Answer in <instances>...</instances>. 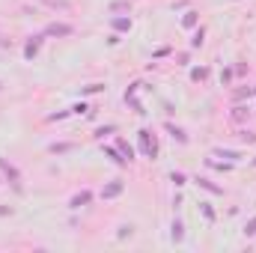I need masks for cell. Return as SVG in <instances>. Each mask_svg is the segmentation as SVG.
Returning a JSON list of instances; mask_svg holds the SVG:
<instances>
[{
	"label": "cell",
	"mask_w": 256,
	"mask_h": 253,
	"mask_svg": "<svg viewBox=\"0 0 256 253\" xmlns=\"http://www.w3.org/2000/svg\"><path fill=\"white\" fill-rule=\"evenodd\" d=\"M251 95H256V86H254V89H251Z\"/></svg>",
	"instance_id": "d6a6232c"
},
{
	"label": "cell",
	"mask_w": 256,
	"mask_h": 253,
	"mask_svg": "<svg viewBox=\"0 0 256 253\" xmlns=\"http://www.w3.org/2000/svg\"><path fill=\"white\" fill-rule=\"evenodd\" d=\"M72 149H75V143H51V146H48L51 155H66V152H72Z\"/></svg>",
	"instance_id": "7c38bea8"
},
{
	"label": "cell",
	"mask_w": 256,
	"mask_h": 253,
	"mask_svg": "<svg viewBox=\"0 0 256 253\" xmlns=\"http://www.w3.org/2000/svg\"><path fill=\"white\" fill-rule=\"evenodd\" d=\"M170 242L173 245L185 242V224H182V218H173V224H170Z\"/></svg>",
	"instance_id": "52a82bcc"
},
{
	"label": "cell",
	"mask_w": 256,
	"mask_h": 253,
	"mask_svg": "<svg viewBox=\"0 0 256 253\" xmlns=\"http://www.w3.org/2000/svg\"><path fill=\"white\" fill-rule=\"evenodd\" d=\"M137 140H140V149H143L146 158H155V155H158V143H155V137H152L149 128H140V131H137Z\"/></svg>",
	"instance_id": "7a4b0ae2"
},
{
	"label": "cell",
	"mask_w": 256,
	"mask_h": 253,
	"mask_svg": "<svg viewBox=\"0 0 256 253\" xmlns=\"http://www.w3.org/2000/svg\"><path fill=\"white\" fill-rule=\"evenodd\" d=\"M92 197H95V194L84 188V191H78V194H75V197L69 200V209H75V212H78V209H84V206H89V203H92Z\"/></svg>",
	"instance_id": "8992f818"
},
{
	"label": "cell",
	"mask_w": 256,
	"mask_h": 253,
	"mask_svg": "<svg viewBox=\"0 0 256 253\" xmlns=\"http://www.w3.org/2000/svg\"><path fill=\"white\" fill-rule=\"evenodd\" d=\"M66 116H72V107H69V110H57V113H51L48 122H60V119H66Z\"/></svg>",
	"instance_id": "4316f807"
},
{
	"label": "cell",
	"mask_w": 256,
	"mask_h": 253,
	"mask_svg": "<svg viewBox=\"0 0 256 253\" xmlns=\"http://www.w3.org/2000/svg\"><path fill=\"white\" fill-rule=\"evenodd\" d=\"M110 27H113V33H128V30H131V18L119 15V18H113V21H110Z\"/></svg>",
	"instance_id": "30bf717a"
},
{
	"label": "cell",
	"mask_w": 256,
	"mask_h": 253,
	"mask_svg": "<svg viewBox=\"0 0 256 253\" xmlns=\"http://www.w3.org/2000/svg\"><path fill=\"white\" fill-rule=\"evenodd\" d=\"M206 78H209V69H206V66L191 69V81H197V84H200V81H206Z\"/></svg>",
	"instance_id": "44dd1931"
},
{
	"label": "cell",
	"mask_w": 256,
	"mask_h": 253,
	"mask_svg": "<svg viewBox=\"0 0 256 253\" xmlns=\"http://www.w3.org/2000/svg\"><path fill=\"white\" fill-rule=\"evenodd\" d=\"M42 42H45V33H39V36H30V39H27V45H24V60H33V57L39 54Z\"/></svg>",
	"instance_id": "5b68a950"
},
{
	"label": "cell",
	"mask_w": 256,
	"mask_h": 253,
	"mask_svg": "<svg viewBox=\"0 0 256 253\" xmlns=\"http://www.w3.org/2000/svg\"><path fill=\"white\" fill-rule=\"evenodd\" d=\"M215 155H218V158H227V161H233V164L242 161V152H236V149H215Z\"/></svg>",
	"instance_id": "4fadbf2b"
},
{
	"label": "cell",
	"mask_w": 256,
	"mask_h": 253,
	"mask_svg": "<svg viewBox=\"0 0 256 253\" xmlns=\"http://www.w3.org/2000/svg\"><path fill=\"white\" fill-rule=\"evenodd\" d=\"M122 191H125V182H122V179H113V182H107V185L101 188V200H116Z\"/></svg>",
	"instance_id": "277c9868"
},
{
	"label": "cell",
	"mask_w": 256,
	"mask_h": 253,
	"mask_svg": "<svg viewBox=\"0 0 256 253\" xmlns=\"http://www.w3.org/2000/svg\"><path fill=\"white\" fill-rule=\"evenodd\" d=\"M131 236H134V224H122V227H119V233H116V239H119V242H122V239H131Z\"/></svg>",
	"instance_id": "7402d4cb"
},
{
	"label": "cell",
	"mask_w": 256,
	"mask_h": 253,
	"mask_svg": "<svg viewBox=\"0 0 256 253\" xmlns=\"http://www.w3.org/2000/svg\"><path fill=\"white\" fill-rule=\"evenodd\" d=\"M3 215H12V206H0V218Z\"/></svg>",
	"instance_id": "1f68e13d"
},
{
	"label": "cell",
	"mask_w": 256,
	"mask_h": 253,
	"mask_svg": "<svg viewBox=\"0 0 256 253\" xmlns=\"http://www.w3.org/2000/svg\"><path fill=\"white\" fill-rule=\"evenodd\" d=\"M200 212H203V218H206L209 224H215V218H218V215H215V209H212V203H200Z\"/></svg>",
	"instance_id": "ac0fdd59"
},
{
	"label": "cell",
	"mask_w": 256,
	"mask_h": 253,
	"mask_svg": "<svg viewBox=\"0 0 256 253\" xmlns=\"http://www.w3.org/2000/svg\"><path fill=\"white\" fill-rule=\"evenodd\" d=\"M203 42H206V27H200V30L194 33V39H191V48H203Z\"/></svg>",
	"instance_id": "ffe728a7"
},
{
	"label": "cell",
	"mask_w": 256,
	"mask_h": 253,
	"mask_svg": "<svg viewBox=\"0 0 256 253\" xmlns=\"http://www.w3.org/2000/svg\"><path fill=\"white\" fill-rule=\"evenodd\" d=\"M194 182H197V185H200V188H203L206 194H215V197H224V188H221V185H215L212 179H203V176H197Z\"/></svg>",
	"instance_id": "9c48e42d"
},
{
	"label": "cell",
	"mask_w": 256,
	"mask_h": 253,
	"mask_svg": "<svg viewBox=\"0 0 256 253\" xmlns=\"http://www.w3.org/2000/svg\"><path fill=\"white\" fill-rule=\"evenodd\" d=\"M119 42H122L119 33H110V36H107V45H119Z\"/></svg>",
	"instance_id": "f546056e"
},
{
	"label": "cell",
	"mask_w": 256,
	"mask_h": 253,
	"mask_svg": "<svg viewBox=\"0 0 256 253\" xmlns=\"http://www.w3.org/2000/svg\"><path fill=\"white\" fill-rule=\"evenodd\" d=\"M242 233H245L248 239H254V236H256V215L248 221V224H245V230H242Z\"/></svg>",
	"instance_id": "484cf974"
},
{
	"label": "cell",
	"mask_w": 256,
	"mask_h": 253,
	"mask_svg": "<svg viewBox=\"0 0 256 253\" xmlns=\"http://www.w3.org/2000/svg\"><path fill=\"white\" fill-rule=\"evenodd\" d=\"M197 21H200V15L191 9V12H185V18H182V27H188V30H191V27H197Z\"/></svg>",
	"instance_id": "2e32d148"
},
{
	"label": "cell",
	"mask_w": 256,
	"mask_h": 253,
	"mask_svg": "<svg viewBox=\"0 0 256 253\" xmlns=\"http://www.w3.org/2000/svg\"><path fill=\"white\" fill-rule=\"evenodd\" d=\"M72 113H89V107L81 101V104H75V107H72Z\"/></svg>",
	"instance_id": "f1b7e54d"
},
{
	"label": "cell",
	"mask_w": 256,
	"mask_h": 253,
	"mask_svg": "<svg viewBox=\"0 0 256 253\" xmlns=\"http://www.w3.org/2000/svg\"><path fill=\"white\" fill-rule=\"evenodd\" d=\"M242 140H245V143H256V134L254 131H242Z\"/></svg>",
	"instance_id": "83f0119b"
},
{
	"label": "cell",
	"mask_w": 256,
	"mask_h": 253,
	"mask_svg": "<svg viewBox=\"0 0 256 253\" xmlns=\"http://www.w3.org/2000/svg\"><path fill=\"white\" fill-rule=\"evenodd\" d=\"M164 128H167V134L176 140V143H182V146H188V134H185V128H179V125H173V122H164Z\"/></svg>",
	"instance_id": "ba28073f"
},
{
	"label": "cell",
	"mask_w": 256,
	"mask_h": 253,
	"mask_svg": "<svg viewBox=\"0 0 256 253\" xmlns=\"http://www.w3.org/2000/svg\"><path fill=\"white\" fill-rule=\"evenodd\" d=\"M116 149H119V152L125 155V161H128V164L134 161V146H131L128 140H122V137H119V140H116Z\"/></svg>",
	"instance_id": "8fae6325"
},
{
	"label": "cell",
	"mask_w": 256,
	"mask_h": 253,
	"mask_svg": "<svg viewBox=\"0 0 256 253\" xmlns=\"http://www.w3.org/2000/svg\"><path fill=\"white\" fill-rule=\"evenodd\" d=\"M221 81H224V84H230V81H233V72H230V69H224V75H221Z\"/></svg>",
	"instance_id": "4dcf8cb0"
},
{
	"label": "cell",
	"mask_w": 256,
	"mask_h": 253,
	"mask_svg": "<svg viewBox=\"0 0 256 253\" xmlns=\"http://www.w3.org/2000/svg\"><path fill=\"white\" fill-rule=\"evenodd\" d=\"M113 131H116V125L110 122V125H101V128H95V137H98V140H104V137H107V134H113Z\"/></svg>",
	"instance_id": "603a6c76"
},
{
	"label": "cell",
	"mask_w": 256,
	"mask_h": 253,
	"mask_svg": "<svg viewBox=\"0 0 256 253\" xmlns=\"http://www.w3.org/2000/svg\"><path fill=\"white\" fill-rule=\"evenodd\" d=\"M0 89H3V84H0Z\"/></svg>",
	"instance_id": "836d02e7"
},
{
	"label": "cell",
	"mask_w": 256,
	"mask_h": 253,
	"mask_svg": "<svg viewBox=\"0 0 256 253\" xmlns=\"http://www.w3.org/2000/svg\"><path fill=\"white\" fill-rule=\"evenodd\" d=\"M170 182H173L176 188H185V185H188V176H185V173H170Z\"/></svg>",
	"instance_id": "cb8c5ba5"
},
{
	"label": "cell",
	"mask_w": 256,
	"mask_h": 253,
	"mask_svg": "<svg viewBox=\"0 0 256 253\" xmlns=\"http://www.w3.org/2000/svg\"><path fill=\"white\" fill-rule=\"evenodd\" d=\"M104 155H107V158H113V164H119V167H125V164H128L125 158H119L122 152H119V149H113V146H104Z\"/></svg>",
	"instance_id": "9a60e30c"
},
{
	"label": "cell",
	"mask_w": 256,
	"mask_h": 253,
	"mask_svg": "<svg viewBox=\"0 0 256 253\" xmlns=\"http://www.w3.org/2000/svg\"><path fill=\"white\" fill-rule=\"evenodd\" d=\"M42 33L51 36V39H69V36L75 33V27H72V24H63V21H51Z\"/></svg>",
	"instance_id": "3957f363"
},
{
	"label": "cell",
	"mask_w": 256,
	"mask_h": 253,
	"mask_svg": "<svg viewBox=\"0 0 256 253\" xmlns=\"http://www.w3.org/2000/svg\"><path fill=\"white\" fill-rule=\"evenodd\" d=\"M248 116H251V107H245V104H236V107H233V119H236V122H245Z\"/></svg>",
	"instance_id": "5bb4252c"
},
{
	"label": "cell",
	"mask_w": 256,
	"mask_h": 253,
	"mask_svg": "<svg viewBox=\"0 0 256 253\" xmlns=\"http://www.w3.org/2000/svg\"><path fill=\"white\" fill-rule=\"evenodd\" d=\"M98 92H104V84H86L81 89V95H98Z\"/></svg>",
	"instance_id": "e0dca14e"
},
{
	"label": "cell",
	"mask_w": 256,
	"mask_h": 253,
	"mask_svg": "<svg viewBox=\"0 0 256 253\" xmlns=\"http://www.w3.org/2000/svg\"><path fill=\"white\" fill-rule=\"evenodd\" d=\"M209 164H212L215 170H221V173H230V170H233V161H209Z\"/></svg>",
	"instance_id": "d4e9b609"
},
{
	"label": "cell",
	"mask_w": 256,
	"mask_h": 253,
	"mask_svg": "<svg viewBox=\"0 0 256 253\" xmlns=\"http://www.w3.org/2000/svg\"><path fill=\"white\" fill-rule=\"evenodd\" d=\"M0 176L12 185V191H15V194H24V179H21V170H18L12 161H6L3 155H0Z\"/></svg>",
	"instance_id": "6da1fadb"
},
{
	"label": "cell",
	"mask_w": 256,
	"mask_h": 253,
	"mask_svg": "<svg viewBox=\"0 0 256 253\" xmlns=\"http://www.w3.org/2000/svg\"><path fill=\"white\" fill-rule=\"evenodd\" d=\"M254 164H256V158H254Z\"/></svg>",
	"instance_id": "e575fe53"
},
{
	"label": "cell",
	"mask_w": 256,
	"mask_h": 253,
	"mask_svg": "<svg viewBox=\"0 0 256 253\" xmlns=\"http://www.w3.org/2000/svg\"><path fill=\"white\" fill-rule=\"evenodd\" d=\"M110 12H131V3L128 0H113L110 3Z\"/></svg>",
	"instance_id": "d6986e66"
}]
</instances>
